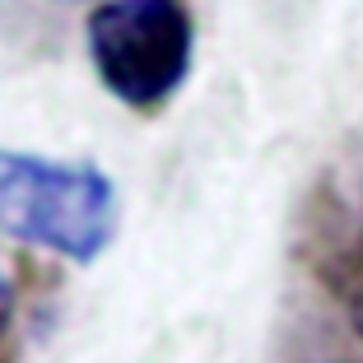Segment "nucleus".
Wrapping results in <instances>:
<instances>
[{
	"label": "nucleus",
	"instance_id": "f03ea898",
	"mask_svg": "<svg viewBox=\"0 0 363 363\" xmlns=\"http://www.w3.org/2000/svg\"><path fill=\"white\" fill-rule=\"evenodd\" d=\"M84 43L107 94L135 112H154L191 75L196 23L182 0H98Z\"/></svg>",
	"mask_w": 363,
	"mask_h": 363
},
{
	"label": "nucleus",
	"instance_id": "7ed1b4c3",
	"mask_svg": "<svg viewBox=\"0 0 363 363\" xmlns=\"http://www.w3.org/2000/svg\"><path fill=\"white\" fill-rule=\"evenodd\" d=\"M326 279H331L345 317H350V326L359 331V340H363V214L354 219L350 233H345V242H340V252H335L331 275H326Z\"/></svg>",
	"mask_w": 363,
	"mask_h": 363
},
{
	"label": "nucleus",
	"instance_id": "f257e3e1",
	"mask_svg": "<svg viewBox=\"0 0 363 363\" xmlns=\"http://www.w3.org/2000/svg\"><path fill=\"white\" fill-rule=\"evenodd\" d=\"M0 233L89 266L117 233V182L94 163L0 145Z\"/></svg>",
	"mask_w": 363,
	"mask_h": 363
},
{
	"label": "nucleus",
	"instance_id": "20e7f679",
	"mask_svg": "<svg viewBox=\"0 0 363 363\" xmlns=\"http://www.w3.org/2000/svg\"><path fill=\"white\" fill-rule=\"evenodd\" d=\"M10 321H14V284L5 279V270H0V340L10 331Z\"/></svg>",
	"mask_w": 363,
	"mask_h": 363
}]
</instances>
